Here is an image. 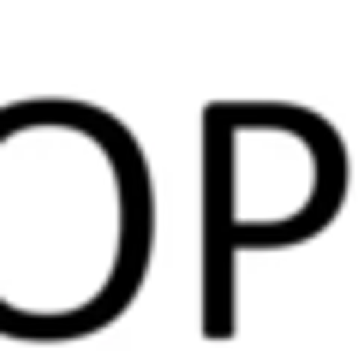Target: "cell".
Instances as JSON below:
<instances>
[{
	"label": "cell",
	"instance_id": "obj_1",
	"mask_svg": "<svg viewBox=\"0 0 358 351\" xmlns=\"http://www.w3.org/2000/svg\"><path fill=\"white\" fill-rule=\"evenodd\" d=\"M155 185L114 113L66 96L0 107V334L78 339L150 274Z\"/></svg>",
	"mask_w": 358,
	"mask_h": 351
},
{
	"label": "cell",
	"instance_id": "obj_2",
	"mask_svg": "<svg viewBox=\"0 0 358 351\" xmlns=\"http://www.w3.org/2000/svg\"><path fill=\"white\" fill-rule=\"evenodd\" d=\"M346 202V143L293 101L203 107V244H209V334L233 327V256L293 251L329 232Z\"/></svg>",
	"mask_w": 358,
	"mask_h": 351
}]
</instances>
